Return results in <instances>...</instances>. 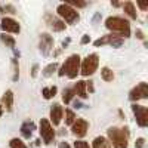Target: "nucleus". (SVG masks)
Returning a JSON list of instances; mask_svg holds the SVG:
<instances>
[{
  "mask_svg": "<svg viewBox=\"0 0 148 148\" xmlns=\"http://www.w3.org/2000/svg\"><path fill=\"white\" fill-rule=\"evenodd\" d=\"M105 27L114 33H119L120 37H129L130 36V24L120 16H110L105 21Z\"/></svg>",
  "mask_w": 148,
  "mask_h": 148,
  "instance_id": "1",
  "label": "nucleus"
},
{
  "mask_svg": "<svg viewBox=\"0 0 148 148\" xmlns=\"http://www.w3.org/2000/svg\"><path fill=\"white\" fill-rule=\"evenodd\" d=\"M108 138L111 141L110 144H113L114 148H127V141H129L127 129L110 127L108 129Z\"/></svg>",
  "mask_w": 148,
  "mask_h": 148,
  "instance_id": "2",
  "label": "nucleus"
},
{
  "mask_svg": "<svg viewBox=\"0 0 148 148\" xmlns=\"http://www.w3.org/2000/svg\"><path fill=\"white\" fill-rule=\"evenodd\" d=\"M79 73H80V56L79 55H71L64 62V65L61 67V70L58 71L59 76L67 74L70 79H76Z\"/></svg>",
  "mask_w": 148,
  "mask_h": 148,
  "instance_id": "3",
  "label": "nucleus"
},
{
  "mask_svg": "<svg viewBox=\"0 0 148 148\" xmlns=\"http://www.w3.org/2000/svg\"><path fill=\"white\" fill-rule=\"evenodd\" d=\"M98 64H99V58H98L96 53L88 55V56L83 59V62H82V65H80L82 76H84V77L92 76V74L96 71V68H98Z\"/></svg>",
  "mask_w": 148,
  "mask_h": 148,
  "instance_id": "4",
  "label": "nucleus"
},
{
  "mask_svg": "<svg viewBox=\"0 0 148 148\" xmlns=\"http://www.w3.org/2000/svg\"><path fill=\"white\" fill-rule=\"evenodd\" d=\"M56 12H58V15H59L61 18H64L68 24H74L76 21H79V14H77V12L74 10L71 6H68L67 3L59 5L58 9H56Z\"/></svg>",
  "mask_w": 148,
  "mask_h": 148,
  "instance_id": "5",
  "label": "nucleus"
},
{
  "mask_svg": "<svg viewBox=\"0 0 148 148\" xmlns=\"http://www.w3.org/2000/svg\"><path fill=\"white\" fill-rule=\"evenodd\" d=\"M40 135H42L45 144H51L55 138V130L51 126L49 120H46V119H42V121H40Z\"/></svg>",
  "mask_w": 148,
  "mask_h": 148,
  "instance_id": "6",
  "label": "nucleus"
},
{
  "mask_svg": "<svg viewBox=\"0 0 148 148\" xmlns=\"http://www.w3.org/2000/svg\"><path fill=\"white\" fill-rule=\"evenodd\" d=\"M132 110H133L135 116H136V123H138L141 127H145L148 125V110H147V107L133 104L132 105Z\"/></svg>",
  "mask_w": 148,
  "mask_h": 148,
  "instance_id": "7",
  "label": "nucleus"
},
{
  "mask_svg": "<svg viewBox=\"0 0 148 148\" xmlns=\"http://www.w3.org/2000/svg\"><path fill=\"white\" fill-rule=\"evenodd\" d=\"M147 96H148V84L147 83H139L129 93L130 101H138V99H142V98H147Z\"/></svg>",
  "mask_w": 148,
  "mask_h": 148,
  "instance_id": "8",
  "label": "nucleus"
},
{
  "mask_svg": "<svg viewBox=\"0 0 148 148\" xmlns=\"http://www.w3.org/2000/svg\"><path fill=\"white\" fill-rule=\"evenodd\" d=\"M73 127H71V130H73V133L74 135H77V136H84L86 135V132H88V127H89V123L86 121L84 119H76V121L71 125Z\"/></svg>",
  "mask_w": 148,
  "mask_h": 148,
  "instance_id": "9",
  "label": "nucleus"
},
{
  "mask_svg": "<svg viewBox=\"0 0 148 148\" xmlns=\"http://www.w3.org/2000/svg\"><path fill=\"white\" fill-rule=\"evenodd\" d=\"M53 46V39L49 34H42L40 36V51L43 55H49V52H51V49Z\"/></svg>",
  "mask_w": 148,
  "mask_h": 148,
  "instance_id": "10",
  "label": "nucleus"
},
{
  "mask_svg": "<svg viewBox=\"0 0 148 148\" xmlns=\"http://www.w3.org/2000/svg\"><path fill=\"white\" fill-rule=\"evenodd\" d=\"M2 28L8 33H19V30H21L19 24L12 18H3L2 19Z\"/></svg>",
  "mask_w": 148,
  "mask_h": 148,
  "instance_id": "11",
  "label": "nucleus"
},
{
  "mask_svg": "<svg viewBox=\"0 0 148 148\" xmlns=\"http://www.w3.org/2000/svg\"><path fill=\"white\" fill-rule=\"evenodd\" d=\"M62 114H64V110H62V107H61L59 104L52 105V108H51V120H52V123H53L55 126H58L59 123H61Z\"/></svg>",
  "mask_w": 148,
  "mask_h": 148,
  "instance_id": "12",
  "label": "nucleus"
},
{
  "mask_svg": "<svg viewBox=\"0 0 148 148\" xmlns=\"http://www.w3.org/2000/svg\"><path fill=\"white\" fill-rule=\"evenodd\" d=\"M46 19H49V24H51V27L53 31H62L65 30V22L61 21V19H56V18H52L51 15H47Z\"/></svg>",
  "mask_w": 148,
  "mask_h": 148,
  "instance_id": "13",
  "label": "nucleus"
},
{
  "mask_svg": "<svg viewBox=\"0 0 148 148\" xmlns=\"http://www.w3.org/2000/svg\"><path fill=\"white\" fill-rule=\"evenodd\" d=\"M2 102H3L5 108L10 111L12 107H14V92H12V90H6V93L2 98Z\"/></svg>",
  "mask_w": 148,
  "mask_h": 148,
  "instance_id": "14",
  "label": "nucleus"
},
{
  "mask_svg": "<svg viewBox=\"0 0 148 148\" xmlns=\"http://www.w3.org/2000/svg\"><path fill=\"white\" fill-rule=\"evenodd\" d=\"M33 130H36V125H34L33 121H25V123L21 126V132H22V135H24L25 138H30V136H31Z\"/></svg>",
  "mask_w": 148,
  "mask_h": 148,
  "instance_id": "15",
  "label": "nucleus"
},
{
  "mask_svg": "<svg viewBox=\"0 0 148 148\" xmlns=\"http://www.w3.org/2000/svg\"><path fill=\"white\" fill-rule=\"evenodd\" d=\"M74 93H77L80 98H88V93H86V82L80 80L76 83L74 86Z\"/></svg>",
  "mask_w": 148,
  "mask_h": 148,
  "instance_id": "16",
  "label": "nucleus"
},
{
  "mask_svg": "<svg viewBox=\"0 0 148 148\" xmlns=\"http://www.w3.org/2000/svg\"><path fill=\"white\" fill-rule=\"evenodd\" d=\"M93 148H111V144L107 138L104 136H98L93 141Z\"/></svg>",
  "mask_w": 148,
  "mask_h": 148,
  "instance_id": "17",
  "label": "nucleus"
},
{
  "mask_svg": "<svg viewBox=\"0 0 148 148\" xmlns=\"http://www.w3.org/2000/svg\"><path fill=\"white\" fill-rule=\"evenodd\" d=\"M123 9H125V12L132 18V19H136V10H135V5L132 2H126L125 5H123Z\"/></svg>",
  "mask_w": 148,
  "mask_h": 148,
  "instance_id": "18",
  "label": "nucleus"
},
{
  "mask_svg": "<svg viewBox=\"0 0 148 148\" xmlns=\"http://www.w3.org/2000/svg\"><path fill=\"white\" fill-rule=\"evenodd\" d=\"M101 76H102V79H104L105 82H113V79H114V73L111 71L108 67H104V68L101 70Z\"/></svg>",
  "mask_w": 148,
  "mask_h": 148,
  "instance_id": "19",
  "label": "nucleus"
},
{
  "mask_svg": "<svg viewBox=\"0 0 148 148\" xmlns=\"http://www.w3.org/2000/svg\"><path fill=\"white\" fill-rule=\"evenodd\" d=\"M73 96H74V90L73 89H64V92H62V101L65 104H70L71 102Z\"/></svg>",
  "mask_w": 148,
  "mask_h": 148,
  "instance_id": "20",
  "label": "nucleus"
},
{
  "mask_svg": "<svg viewBox=\"0 0 148 148\" xmlns=\"http://www.w3.org/2000/svg\"><path fill=\"white\" fill-rule=\"evenodd\" d=\"M74 121H76V114H74L71 110H65V125L71 126Z\"/></svg>",
  "mask_w": 148,
  "mask_h": 148,
  "instance_id": "21",
  "label": "nucleus"
},
{
  "mask_svg": "<svg viewBox=\"0 0 148 148\" xmlns=\"http://www.w3.org/2000/svg\"><path fill=\"white\" fill-rule=\"evenodd\" d=\"M42 93H43V96L46 98V99H51V98L55 96V93H56V88L55 86H52V88H45L42 90Z\"/></svg>",
  "mask_w": 148,
  "mask_h": 148,
  "instance_id": "22",
  "label": "nucleus"
},
{
  "mask_svg": "<svg viewBox=\"0 0 148 148\" xmlns=\"http://www.w3.org/2000/svg\"><path fill=\"white\" fill-rule=\"evenodd\" d=\"M0 39H2V42H3L6 46H9V47H14V46H15V39H14V37L6 36V34H2V36H0Z\"/></svg>",
  "mask_w": 148,
  "mask_h": 148,
  "instance_id": "23",
  "label": "nucleus"
},
{
  "mask_svg": "<svg viewBox=\"0 0 148 148\" xmlns=\"http://www.w3.org/2000/svg\"><path fill=\"white\" fill-rule=\"evenodd\" d=\"M56 68H58V64H56V62H53V64H51V65H47V67L43 70V76H45V77L52 76L53 71H56Z\"/></svg>",
  "mask_w": 148,
  "mask_h": 148,
  "instance_id": "24",
  "label": "nucleus"
},
{
  "mask_svg": "<svg viewBox=\"0 0 148 148\" xmlns=\"http://www.w3.org/2000/svg\"><path fill=\"white\" fill-rule=\"evenodd\" d=\"M9 145H10V148H27V145L24 144L21 139H18V138H14L9 142Z\"/></svg>",
  "mask_w": 148,
  "mask_h": 148,
  "instance_id": "25",
  "label": "nucleus"
},
{
  "mask_svg": "<svg viewBox=\"0 0 148 148\" xmlns=\"http://www.w3.org/2000/svg\"><path fill=\"white\" fill-rule=\"evenodd\" d=\"M111 39H113V34H110V36H104L102 39H98V40L95 42V46L98 47V46H101V45L110 43V42H111Z\"/></svg>",
  "mask_w": 148,
  "mask_h": 148,
  "instance_id": "26",
  "label": "nucleus"
},
{
  "mask_svg": "<svg viewBox=\"0 0 148 148\" xmlns=\"http://www.w3.org/2000/svg\"><path fill=\"white\" fill-rule=\"evenodd\" d=\"M110 45L113 46V47H119V46L123 45V39H121L120 36H113V39H111Z\"/></svg>",
  "mask_w": 148,
  "mask_h": 148,
  "instance_id": "27",
  "label": "nucleus"
},
{
  "mask_svg": "<svg viewBox=\"0 0 148 148\" xmlns=\"http://www.w3.org/2000/svg\"><path fill=\"white\" fill-rule=\"evenodd\" d=\"M74 148H90L88 142H84V141H76L74 142Z\"/></svg>",
  "mask_w": 148,
  "mask_h": 148,
  "instance_id": "28",
  "label": "nucleus"
},
{
  "mask_svg": "<svg viewBox=\"0 0 148 148\" xmlns=\"http://www.w3.org/2000/svg\"><path fill=\"white\" fill-rule=\"evenodd\" d=\"M68 6H77V8H84L86 6V3L84 2H70V3H67Z\"/></svg>",
  "mask_w": 148,
  "mask_h": 148,
  "instance_id": "29",
  "label": "nucleus"
},
{
  "mask_svg": "<svg viewBox=\"0 0 148 148\" xmlns=\"http://www.w3.org/2000/svg\"><path fill=\"white\" fill-rule=\"evenodd\" d=\"M144 144H145V139L144 138H138L136 142H135V147L136 148H144Z\"/></svg>",
  "mask_w": 148,
  "mask_h": 148,
  "instance_id": "30",
  "label": "nucleus"
},
{
  "mask_svg": "<svg viewBox=\"0 0 148 148\" xmlns=\"http://www.w3.org/2000/svg\"><path fill=\"white\" fill-rule=\"evenodd\" d=\"M86 89H88L89 92H93L95 90V88H93V82H86Z\"/></svg>",
  "mask_w": 148,
  "mask_h": 148,
  "instance_id": "31",
  "label": "nucleus"
},
{
  "mask_svg": "<svg viewBox=\"0 0 148 148\" xmlns=\"http://www.w3.org/2000/svg\"><path fill=\"white\" fill-rule=\"evenodd\" d=\"M90 42V36H83L82 37V45H86V43H89Z\"/></svg>",
  "mask_w": 148,
  "mask_h": 148,
  "instance_id": "32",
  "label": "nucleus"
},
{
  "mask_svg": "<svg viewBox=\"0 0 148 148\" xmlns=\"http://www.w3.org/2000/svg\"><path fill=\"white\" fill-rule=\"evenodd\" d=\"M138 6H139L142 10H145V9L148 8V3H145V2H139V3H138Z\"/></svg>",
  "mask_w": 148,
  "mask_h": 148,
  "instance_id": "33",
  "label": "nucleus"
},
{
  "mask_svg": "<svg viewBox=\"0 0 148 148\" xmlns=\"http://www.w3.org/2000/svg\"><path fill=\"white\" fill-rule=\"evenodd\" d=\"M135 34H136V37H138V39H141V40L144 39V33H142L141 30H136V33H135Z\"/></svg>",
  "mask_w": 148,
  "mask_h": 148,
  "instance_id": "34",
  "label": "nucleus"
},
{
  "mask_svg": "<svg viewBox=\"0 0 148 148\" xmlns=\"http://www.w3.org/2000/svg\"><path fill=\"white\" fill-rule=\"evenodd\" d=\"M37 70H39V67L34 65V67H33V71H31V76H33V77H36V76H37Z\"/></svg>",
  "mask_w": 148,
  "mask_h": 148,
  "instance_id": "35",
  "label": "nucleus"
},
{
  "mask_svg": "<svg viewBox=\"0 0 148 148\" xmlns=\"http://www.w3.org/2000/svg\"><path fill=\"white\" fill-rule=\"evenodd\" d=\"M59 148H71L67 142H59Z\"/></svg>",
  "mask_w": 148,
  "mask_h": 148,
  "instance_id": "36",
  "label": "nucleus"
},
{
  "mask_svg": "<svg viewBox=\"0 0 148 148\" xmlns=\"http://www.w3.org/2000/svg\"><path fill=\"white\" fill-rule=\"evenodd\" d=\"M83 105H82V102L80 101H74V108H82Z\"/></svg>",
  "mask_w": 148,
  "mask_h": 148,
  "instance_id": "37",
  "label": "nucleus"
},
{
  "mask_svg": "<svg viewBox=\"0 0 148 148\" xmlns=\"http://www.w3.org/2000/svg\"><path fill=\"white\" fill-rule=\"evenodd\" d=\"M68 42H70V39H67V40H64V43H62V45H64V46H67V45H68Z\"/></svg>",
  "mask_w": 148,
  "mask_h": 148,
  "instance_id": "38",
  "label": "nucleus"
},
{
  "mask_svg": "<svg viewBox=\"0 0 148 148\" xmlns=\"http://www.w3.org/2000/svg\"><path fill=\"white\" fill-rule=\"evenodd\" d=\"M3 114V108H2V105H0V116Z\"/></svg>",
  "mask_w": 148,
  "mask_h": 148,
  "instance_id": "39",
  "label": "nucleus"
}]
</instances>
